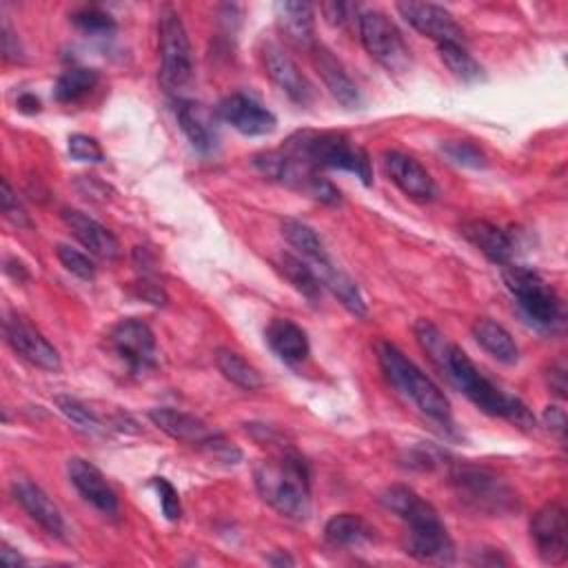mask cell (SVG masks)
Masks as SVG:
<instances>
[{
    "label": "cell",
    "mask_w": 568,
    "mask_h": 568,
    "mask_svg": "<svg viewBox=\"0 0 568 568\" xmlns=\"http://www.w3.org/2000/svg\"><path fill=\"white\" fill-rule=\"evenodd\" d=\"M413 333L419 348L448 379V384L466 395L479 410L493 417H501L519 428L535 426V417L528 406L519 397L501 390L493 379H488L466 355V351L450 342L430 320L419 317L413 326Z\"/></svg>",
    "instance_id": "obj_1"
},
{
    "label": "cell",
    "mask_w": 568,
    "mask_h": 568,
    "mask_svg": "<svg viewBox=\"0 0 568 568\" xmlns=\"http://www.w3.org/2000/svg\"><path fill=\"white\" fill-rule=\"evenodd\" d=\"M379 501L404 521V550L424 564H450L455 559L453 539L430 501L404 484L388 486Z\"/></svg>",
    "instance_id": "obj_2"
},
{
    "label": "cell",
    "mask_w": 568,
    "mask_h": 568,
    "mask_svg": "<svg viewBox=\"0 0 568 568\" xmlns=\"http://www.w3.org/2000/svg\"><path fill=\"white\" fill-rule=\"evenodd\" d=\"M255 488L260 497L288 519H306L311 513V475L302 455L282 450L255 466Z\"/></svg>",
    "instance_id": "obj_3"
},
{
    "label": "cell",
    "mask_w": 568,
    "mask_h": 568,
    "mask_svg": "<svg viewBox=\"0 0 568 568\" xmlns=\"http://www.w3.org/2000/svg\"><path fill=\"white\" fill-rule=\"evenodd\" d=\"M375 353L386 382L402 397H406L430 422L446 428L453 424L448 397L413 359H408L395 344L386 339L377 342Z\"/></svg>",
    "instance_id": "obj_4"
},
{
    "label": "cell",
    "mask_w": 568,
    "mask_h": 568,
    "mask_svg": "<svg viewBox=\"0 0 568 568\" xmlns=\"http://www.w3.org/2000/svg\"><path fill=\"white\" fill-rule=\"evenodd\" d=\"M282 151L300 162L315 166L317 171L335 169L353 173L366 186L373 182V166L368 153L357 146L346 133L311 129L297 131L284 142Z\"/></svg>",
    "instance_id": "obj_5"
},
{
    "label": "cell",
    "mask_w": 568,
    "mask_h": 568,
    "mask_svg": "<svg viewBox=\"0 0 568 568\" xmlns=\"http://www.w3.org/2000/svg\"><path fill=\"white\" fill-rule=\"evenodd\" d=\"M504 284L515 297V304L524 313V317L541 328L555 331L561 324L564 311L557 291L532 268L506 264L504 268Z\"/></svg>",
    "instance_id": "obj_6"
},
{
    "label": "cell",
    "mask_w": 568,
    "mask_h": 568,
    "mask_svg": "<svg viewBox=\"0 0 568 568\" xmlns=\"http://www.w3.org/2000/svg\"><path fill=\"white\" fill-rule=\"evenodd\" d=\"M149 419L175 442L200 448L224 464H237L242 459V450L233 442H229L220 430L211 428L206 422H202L191 413L169 408V406H158L149 410Z\"/></svg>",
    "instance_id": "obj_7"
},
{
    "label": "cell",
    "mask_w": 568,
    "mask_h": 568,
    "mask_svg": "<svg viewBox=\"0 0 568 568\" xmlns=\"http://www.w3.org/2000/svg\"><path fill=\"white\" fill-rule=\"evenodd\" d=\"M160 84L166 93H178L193 78V51L182 18L173 9H162L158 20Z\"/></svg>",
    "instance_id": "obj_8"
},
{
    "label": "cell",
    "mask_w": 568,
    "mask_h": 568,
    "mask_svg": "<svg viewBox=\"0 0 568 568\" xmlns=\"http://www.w3.org/2000/svg\"><path fill=\"white\" fill-rule=\"evenodd\" d=\"M450 481L459 499L466 501L477 513L508 515L519 508V499L515 490L486 468L455 466L450 473Z\"/></svg>",
    "instance_id": "obj_9"
},
{
    "label": "cell",
    "mask_w": 568,
    "mask_h": 568,
    "mask_svg": "<svg viewBox=\"0 0 568 568\" xmlns=\"http://www.w3.org/2000/svg\"><path fill=\"white\" fill-rule=\"evenodd\" d=\"M357 31L366 53L388 73H406L410 69V49L397 24L384 11H364L357 16Z\"/></svg>",
    "instance_id": "obj_10"
},
{
    "label": "cell",
    "mask_w": 568,
    "mask_h": 568,
    "mask_svg": "<svg viewBox=\"0 0 568 568\" xmlns=\"http://www.w3.org/2000/svg\"><path fill=\"white\" fill-rule=\"evenodd\" d=\"M530 541L544 564L557 566L568 557V515L557 501L537 508L528 521Z\"/></svg>",
    "instance_id": "obj_11"
},
{
    "label": "cell",
    "mask_w": 568,
    "mask_h": 568,
    "mask_svg": "<svg viewBox=\"0 0 568 568\" xmlns=\"http://www.w3.org/2000/svg\"><path fill=\"white\" fill-rule=\"evenodd\" d=\"M113 353L133 371L144 373L158 364V346L151 326L138 317H124L109 331Z\"/></svg>",
    "instance_id": "obj_12"
},
{
    "label": "cell",
    "mask_w": 568,
    "mask_h": 568,
    "mask_svg": "<svg viewBox=\"0 0 568 568\" xmlns=\"http://www.w3.org/2000/svg\"><path fill=\"white\" fill-rule=\"evenodd\" d=\"M2 328H4L7 344L29 364H33L42 371H60L62 368L58 348L22 315L9 313L2 322Z\"/></svg>",
    "instance_id": "obj_13"
},
{
    "label": "cell",
    "mask_w": 568,
    "mask_h": 568,
    "mask_svg": "<svg viewBox=\"0 0 568 568\" xmlns=\"http://www.w3.org/2000/svg\"><path fill=\"white\" fill-rule=\"evenodd\" d=\"M260 55H262L266 75L291 102L304 106L313 100V87H311L308 78L300 71V67L295 64V60L288 55V51L282 44L266 40L260 49Z\"/></svg>",
    "instance_id": "obj_14"
},
{
    "label": "cell",
    "mask_w": 568,
    "mask_h": 568,
    "mask_svg": "<svg viewBox=\"0 0 568 568\" xmlns=\"http://www.w3.org/2000/svg\"><path fill=\"white\" fill-rule=\"evenodd\" d=\"M395 9L417 33L435 40L437 44L464 40V31L453 18V13L439 4L406 0V2H397Z\"/></svg>",
    "instance_id": "obj_15"
},
{
    "label": "cell",
    "mask_w": 568,
    "mask_h": 568,
    "mask_svg": "<svg viewBox=\"0 0 568 568\" xmlns=\"http://www.w3.org/2000/svg\"><path fill=\"white\" fill-rule=\"evenodd\" d=\"M217 118L231 124L242 135H268L277 126V118L273 111H268L264 104H260L255 98L246 93H231L226 95L217 109Z\"/></svg>",
    "instance_id": "obj_16"
},
{
    "label": "cell",
    "mask_w": 568,
    "mask_h": 568,
    "mask_svg": "<svg viewBox=\"0 0 568 568\" xmlns=\"http://www.w3.org/2000/svg\"><path fill=\"white\" fill-rule=\"evenodd\" d=\"M382 166L388 180L408 197L428 202L437 195L435 182L430 173L410 155L402 151H384L382 153Z\"/></svg>",
    "instance_id": "obj_17"
},
{
    "label": "cell",
    "mask_w": 568,
    "mask_h": 568,
    "mask_svg": "<svg viewBox=\"0 0 568 568\" xmlns=\"http://www.w3.org/2000/svg\"><path fill=\"white\" fill-rule=\"evenodd\" d=\"M11 495L13 499L22 506V510L51 537L62 539L67 532V524L64 517L60 513V508L51 501V497L31 479H13L11 484Z\"/></svg>",
    "instance_id": "obj_18"
},
{
    "label": "cell",
    "mask_w": 568,
    "mask_h": 568,
    "mask_svg": "<svg viewBox=\"0 0 568 568\" xmlns=\"http://www.w3.org/2000/svg\"><path fill=\"white\" fill-rule=\"evenodd\" d=\"M67 475L75 490L82 495V499H87L93 508L104 515L118 513V495L98 466L82 457H71L67 462Z\"/></svg>",
    "instance_id": "obj_19"
},
{
    "label": "cell",
    "mask_w": 568,
    "mask_h": 568,
    "mask_svg": "<svg viewBox=\"0 0 568 568\" xmlns=\"http://www.w3.org/2000/svg\"><path fill=\"white\" fill-rule=\"evenodd\" d=\"M175 120L197 153L209 155L211 151H215L217 124H215L213 111L206 104L195 102V100H178L175 102Z\"/></svg>",
    "instance_id": "obj_20"
},
{
    "label": "cell",
    "mask_w": 568,
    "mask_h": 568,
    "mask_svg": "<svg viewBox=\"0 0 568 568\" xmlns=\"http://www.w3.org/2000/svg\"><path fill=\"white\" fill-rule=\"evenodd\" d=\"M62 222L71 231V235L95 257L102 260H113L120 253V242L118 237L98 220L91 215L78 211V209H62Z\"/></svg>",
    "instance_id": "obj_21"
},
{
    "label": "cell",
    "mask_w": 568,
    "mask_h": 568,
    "mask_svg": "<svg viewBox=\"0 0 568 568\" xmlns=\"http://www.w3.org/2000/svg\"><path fill=\"white\" fill-rule=\"evenodd\" d=\"M275 24L284 40L295 47L311 51L315 44V11L313 4L302 0H282L275 4Z\"/></svg>",
    "instance_id": "obj_22"
},
{
    "label": "cell",
    "mask_w": 568,
    "mask_h": 568,
    "mask_svg": "<svg viewBox=\"0 0 568 568\" xmlns=\"http://www.w3.org/2000/svg\"><path fill=\"white\" fill-rule=\"evenodd\" d=\"M311 58L313 64L322 78V82L326 84L328 93L346 109H357L362 104V93L357 89V84L353 82V78L346 73V69L342 67V62L322 44H313L311 49Z\"/></svg>",
    "instance_id": "obj_23"
},
{
    "label": "cell",
    "mask_w": 568,
    "mask_h": 568,
    "mask_svg": "<svg viewBox=\"0 0 568 568\" xmlns=\"http://www.w3.org/2000/svg\"><path fill=\"white\" fill-rule=\"evenodd\" d=\"M462 235L490 262L495 264H510L515 253V242L508 231L488 222V220H468L462 224Z\"/></svg>",
    "instance_id": "obj_24"
},
{
    "label": "cell",
    "mask_w": 568,
    "mask_h": 568,
    "mask_svg": "<svg viewBox=\"0 0 568 568\" xmlns=\"http://www.w3.org/2000/svg\"><path fill=\"white\" fill-rule=\"evenodd\" d=\"M264 339L268 348L286 364H300L311 353L304 328L286 317H273L264 328Z\"/></svg>",
    "instance_id": "obj_25"
},
{
    "label": "cell",
    "mask_w": 568,
    "mask_h": 568,
    "mask_svg": "<svg viewBox=\"0 0 568 568\" xmlns=\"http://www.w3.org/2000/svg\"><path fill=\"white\" fill-rule=\"evenodd\" d=\"M311 268L320 277L322 286H326L348 313H353L355 317L366 315V302H364V295H362L359 286L355 284V280L351 275H346L339 266H335L331 257L313 262Z\"/></svg>",
    "instance_id": "obj_26"
},
{
    "label": "cell",
    "mask_w": 568,
    "mask_h": 568,
    "mask_svg": "<svg viewBox=\"0 0 568 568\" xmlns=\"http://www.w3.org/2000/svg\"><path fill=\"white\" fill-rule=\"evenodd\" d=\"M473 337L475 342L497 362L501 364H515L519 359V346L515 337L495 320L490 317H477L473 322Z\"/></svg>",
    "instance_id": "obj_27"
},
{
    "label": "cell",
    "mask_w": 568,
    "mask_h": 568,
    "mask_svg": "<svg viewBox=\"0 0 568 568\" xmlns=\"http://www.w3.org/2000/svg\"><path fill=\"white\" fill-rule=\"evenodd\" d=\"M373 526L355 513H337L324 526V539L331 546H362L373 539Z\"/></svg>",
    "instance_id": "obj_28"
},
{
    "label": "cell",
    "mask_w": 568,
    "mask_h": 568,
    "mask_svg": "<svg viewBox=\"0 0 568 568\" xmlns=\"http://www.w3.org/2000/svg\"><path fill=\"white\" fill-rule=\"evenodd\" d=\"M275 268L282 273V277L308 302L317 304L320 295H322V282L315 275V271L311 268L308 262L291 255V253H280L275 257Z\"/></svg>",
    "instance_id": "obj_29"
},
{
    "label": "cell",
    "mask_w": 568,
    "mask_h": 568,
    "mask_svg": "<svg viewBox=\"0 0 568 568\" xmlns=\"http://www.w3.org/2000/svg\"><path fill=\"white\" fill-rule=\"evenodd\" d=\"M98 84V71L89 67H71L62 71L53 84V98L60 104L82 102Z\"/></svg>",
    "instance_id": "obj_30"
},
{
    "label": "cell",
    "mask_w": 568,
    "mask_h": 568,
    "mask_svg": "<svg viewBox=\"0 0 568 568\" xmlns=\"http://www.w3.org/2000/svg\"><path fill=\"white\" fill-rule=\"evenodd\" d=\"M280 229H282L284 240H286L295 251H300L302 257H306L308 264L328 257V253H326V248H324V242L320 240V235L315 233V229L308 226L306 222L295 220V217H284L282 224H280Z\"/></svg>",
    "instance_id": "obj_31"
},
{
    "label": "cell",
    "mask_w": 568,
    "mask_h": 568,
    "mask_svg": "<svg viewBox=\"0 0 568 568\" xmlns=\"http://www.w3.org/2000/svg\"><path fill=\"white\" fill-rule=\"evenodd\" d=\"M215 366L231 384H235L244 390H257L264 384L260 371L253 364H248L240 353H235L231 348H217L215 351Z\"/></svg>",
    "instance_id": "obj_32"
},
{
    "label": "cell",
    "mask_w": 568,
    "mask_h": 568,
    "mask_svg": "<svg viewBox=\"0 0 568 568\" xmlns=\"http://www.w3.org/2000/svg\"><path fill=\"white\" fill-rule=\"evenodd\" d=\"M437 53L446 69L462 82L473 84L484 78V67L464 49L462 42H442L437 44Z\"/></svg>",
    "instance_id": "obj_33"
},
{
    "label": "cell",
    "mask_w": 568,
    "mask_h": 568,
    "mask_svg": "<svg viewBox=\"0 0 568 568\" xmlns=\"http://www.w3.org/2000/svg\"><path fill=\"white\" fill-rule=\"evenodd\" d=\"M58 410L69 419L73 422L78 428L87 430V433H98L102 428L100 424V417L93 413V408H89L84 402L71 397V395H55L53 397Z\"/></svg>",
    "instance_id": "obj_34"
},
{
    "label": "cell",
    "mask_w": 568,
    "mask_h": 568,
    "mask_svg": "<svg viewBox=\"0 0 568 568\" xmlns=\"http://www.w3.org/2000/svg\"><path fill=\"white\" fill-rule=\"evenodd\" d=\"M71 22L80 31H84L89 36H111L115 31V27H118L115 20L106 11H102L98 7H82V9L73 11L71 13Z\"/></svg>",
    "instance_id": "obj_35"
},
{
    "label": "cell",
    "mask_w": 568,
    "mask_h": 568,
    "mask_svg": "<svg viewBox=\"0 0 568 568\" xmlns=\"http://www.w3.org/2000/svg\"><path fill=\"white\" fill-rule=\"evenodd\" d=\"M442 153L459 166H468V169L486 166V153L481 151L479 144H475L470 140H448L442 144Z\"/></svg>",
    "instance_id": "obj_36"
},
{
    "label": "cell",
    "mask_w": 568,
    "mask_h": 568,
    "mask_svg": "<svg viewBox=\"0 0 568 568\" xmlns=\"http://www.w3.org/2000/svg\"><path fill=\"white\" fill-rule=\"evenodd\" d=\"M55 255H58L60 264L71 275H75V277H80L84 282L95 277V264H93V260L87 253H82V251H78V248L69 246V244H58L55 246Z\"/></svg>",
    "instance_id": "obj_37"
},
{
    "label": "cell",
    "mask_w": 568,
    "mask_h": 568,
    "mask_svg": "<svg viewBox=\"0 0 568 568\" xmlns=\"http://www.w3.org/2000/svg\"><path fill=\"white\" fill-rule=\"evenodd\" d=\"M67 149H69V155L78 162H93V164L104 162V151H102L100 142L87 133L69 135Z\"/></svg>",
    "instance_id": "obj_38"
},
{
    "label": "cell",
    "mask_w": 568,
    "mask_h": 568,
    "mask_svg": "<svg viewBox=\"0 0 568 568\" xmlns=\"http://www.w3.org/2000/svg\"><path fill=\"white\" fill-rule=\"evenodd\" d=\"M151 484H153V488H155V493H158L162 515H164L169 521H178L180 515H182V506H180V495H178L175 486H173L166 477H153Z\"/></svg>",
    "instance_id": "obj_39"
},
{
    "label": "cell",
    "mask_w": 568,
    "mask_h": 568,
    "mask_svg": "<svg viewBox=\"0 0 568 568\" xmlns=\"http://www.w3.org/2000/svg\"><path fill=\"white\" fill-rule=\"evenodd\" d=\"M2 213H4V217H7L11 224H16L18 229H29V226H31V220H29V215L24 213L22 204L18 202V195L13 193L9 180H2Z\"/></svg>",
    "instance_id": "obj_40"
},
{
    "label": "cell",
    "mask_w": 568,
    "mask_h": 568,
    "mask_svg": "<svg viewBox=\"0 0 568 568\" xmlns=\"http://www.w3.org/2000/svg\"><path fill=\"white\" fill-rule=\"evenodd\" d=\"M133 286H135V295L142 297L144 302H149L153 306H164L166 304V293H164L162 284H158L153 277L142 275Z\"/></svg>",
    "instance_id": "obj_41"
},
{
    "label": "cell",
    "mask_w": 568,
    "mask_h": 568,
    "mask_svg": "<svg viewBox=\"0 0 568 568\" xmlns=\"http://www.w3.org/2000/svg\"><path fill=\"white\" fill-rule=\"evenodd\" d=\"M546 377H548L550 390H555L559 397H566V366H564V362L550 364Z\"/></svg>",
    "instance_id": "obj_42"
},
{
    "label": "cell",
    "mask_w": 568,
    "mask_h": 568,
    "mask_svg": "<svg viewBox=\"0 0 568 568\" xmlns=\"http://www.w3.org/2000/svg\"><path fill=\"white\" fill-rule=\"evenodd\" d=\"M544 422H546V426H548L550 430H555V433H557V437H559V439H564V430H566V415H564V410H561L559 406H548V408L544 410Z\"/></svg>",
    "instance_id": "obj_43"
},
{
    "label": "cell",
    "mask_w": 568,
    "mask_h": 568,
    "mask_svg": "<svg viewBox=\"0 0 568 568\" xmlns=\"http://www.w3.org/2000/svg\"><path fill=\"white\" fill-rule=\"evenodd\" d=\"M351 9L353 7L344 4V2H326V4H322V11H324V16H326V20L331 24H344L348 20V11Z\"/></svg>",
    "instance_id": "obj_44"
},
{
    "label": "cell",
    "mask_w": 568,
    "mask_h": 568,
    "mask_svg": "<svg viewBox=\"0 0 568 568\" xmlns=\"http://www.w3.org/2000/svg\"><path fill=\"white\" fill-rule=\"evenodd\" d=\"M2 53H4L7 60H18V58L22 55L20 42H18V38L13 36V31L9 29L7 22L2 24Z\"/></svg>",
    "instance_id": "obj_45"
},
{
    "label": "cell",
    "mask_w": 568,
    "mask_h": 568,
    "mask_svg": "<svg viewBox=\"0 0 568 568\" xmlns=\"http://www.w3.org/2000/svg\"><path fill=\"white\" fill-rule=\"evenodd\" d=\"M18 109L22 111V113H38L40 111V100H38V95H33V93H29V91H24V93H20L18 95Z\"/></svg>",
    "instance_id": "obj_46"
},
{
    "label": "cell",
    "mask_w": 568,
    "mask_h": 568,
    "mask_svg": "<svg viewBox=\"0 0 568 568\" xmlns=\"http://www.w3.org/2000/svg\"><path fill=\"white\" fill-rule=\"evenodd\" d=\"M0 559H2V564H7V566H20V564H24L22 555H20L16 548H11L7 541L2 544V550H0Z\"/></svg>",
    "instance_id": "obj_47"
},
{
    "label": "cell",
    "mask_w": 568,
    "mask_h": 568,
    "mask_svg": "<svg viewBox=\"0 0 568 568\" xmlns=\"http://www.w3.org/2000/svg\"><path fill=\"white\" fill-rule=\"evenodd\" d=\"M268 564H273V566H284V564H286V566H293L295 561H293L286 552H280L277 557H268Z\"/></svg>",
    "instance_id": "obj_48"
}]
</instances>
